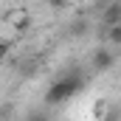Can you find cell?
Returning a JSON list of instances; mask_svg holds the SVG:
<instances>
[{
	"label": "cell",
	"mask_w": 121,
	"mask_h": 121,
	"mask_svg": "<svg viewBox=\"0 0 121 121\" xmlns=\"http://www.w3.org/2000/svg\"><path fill=\"white\" fill-rule=\"evenodd\" d=\"M6 23L14 31H28L31 28V11L28 9H11V11L6 14Z\"/></svg>",
	"instance_id": "obj_3"
},
{
	"label": "cell",
	"mask_w": 121,
	"mask_h": 121,
	"mask_svg": "<svg viewBox=\"0 0 121 121\" xmlns=\"http://www.w3.org/2000/svg\"><path fill=\"white\" fill-rule=\"evenodd\" d=\"M28 121H48V116L45 113H34V116H28Z\"/></svg>",
	"instance_id": "obj_10"
},
{
	"label": "cell",
	"mask_w": 121,
	"mask_h": 121,
	"mask_svg": "<svg viewBox=\"0 0 121 121\" xmlns=\"http://www.w3.org/2000/svg\"><path fill=\"white\" fill-rule=\"evenodd\" d=\"M9 54H11V45H9L6 39H0V62H6V59H9Z\"/></svg>",
	"instance_id": "obj_7"
},
{
	"label": "cell",
	"mask_w": 121,
	"mask_h": 121,
	"mask_svg": "<svg viewBox=\"0 0 121 121\" xmlns=\"http://www.w3.org/2000/svg\"><path fill=\"white\" fill-rule=\"evenodd\" d=\"M104 37H107L110 45H121V23H118V26H113V28H107V31H104Z\"/></svg>",
	"instance_id": "obj_5"
},
{
	"label": "cell",
	"mask_w": 121,
	"mask_h": 121,
	"mask_svg": "<svg viewBox=\"0 0 121 121\" xmlns=\"http://www.w3.org/2000/svg\"><path fill=\"white\" fill-rule=\"evenodd\" d=\"M73 34L82 37V34H85V23H73Z\"/></svg>",
	"instance_id": "obj_9"
},
{
	"label": "cell",
	"mask_w": 121,
	"mask_h": 121,
	"mask_svg": "<svg viewBox=\"0 0 121 121\" xmlns=\"http://www.w3.org/2000/svg\"><path fill=\"white\" fill-rule=\"evenodd\" d=\"M104 116H107V101L99 99V101L93 104V118H96V121H104Z\"/></svg>",
	"instance_id": "obj_6"
},
{
	"label": "cell",
	"mask_w": 121,
	"mask_h": 121,
	"mask_svg": "<svg viewBox=\"0 0 121 121\" xmlns=\"http://www.w3.org/2000/svg\"><path fill=\"white\" fill-rule=\"evenodd\" d=\"M101 23H104V28H113V26L121 23V0L110 3V6L101 11Z\"/></svg>",
	"instance_id": "obj_4"
},
{
	"label": "cell",
	"mask_w": 121,
	"mask_h": 121,
	"mask_svg": "<svg viewBox=\"0 0 121 121\" xmlns=\"http://www.w3.org/2000/svg\"><path fill=\"white\" fill-rule=\"evenodd\" d=\"M48 6H51V9H56V11H62V9L68 6V0H48Z\"/></svg>",
	"instance_id": "obj_8"
},
{
	"label": "cell",
	"mask_w": 121,
	"mask_h": 121,
	"mask_svg": "<svg viewBox=\"0 0 121 121\" xmlns=\"http://www.w3.org/2000/svg\"><path fill=\"white\" fill-rule=\"evenodd\" d=\"M116 65V54L110 51V48H96L90 56V68L93 70H99V73H104V70H110Z\"/></svg>",
	"instance_id": "obj_2"
},
{
	"label": "cell",
	"mask_w": 121,
	"mask_h": 121,
	"mask_svg": "<svg viewBox=\"0 0 121 121\" xmlns=\"http://www.w3.org/2000/svg\"><path fill=\"white\" fill-rule=\"evenodd\" d=\"M6 116H11V104H3L0 107V118H6Z\"/></svg>",
	"instance_id": "obj_11"
},
{
	"label": "cell",
	"mask_w": 121,
	"mask_h": 121,
	"mask_svg": "<svg viewBox=\"0 0 121 121\" xmlns=\"http://www.w3.org/2000/svg\"><path fill=\"white\" fill-rule=\"evenodd\" d=\"M73 3H79V6H82V3H87V0H73Z\"/></svg>",
	"instance_id": "obj_12"
},
{
	"label": "cell",
	"mask_w": 121,
	"mask_h": 121,
	"mask_svg": "<svg viewBox=\"0 0 121 121\" xmlns=\"http://www.w3.org/2000/svg\"><path fill=\"white\" fill-rule=\"evenodd\" d=\"M82 87H85V79H82L79 73L59 76V79L45 90V104H48V107H59V104H65L68 99H73L76 93H82Z\"/></svg>",
	"instance_id": "obj_1"
}]
</instances>
